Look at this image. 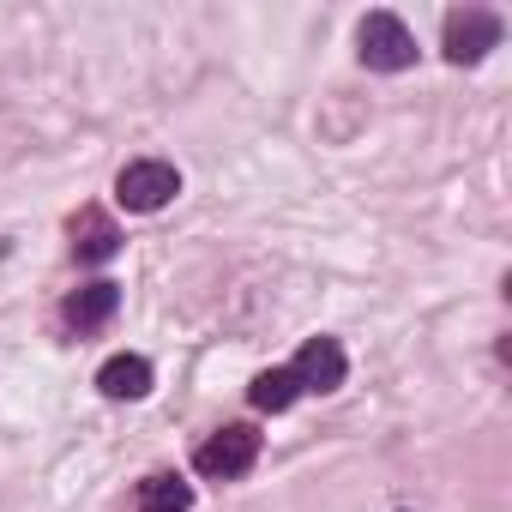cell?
<instances>
[{"label": "cell", "instance_id": "obj_1", "mask_svg": "<svg viewBox=\"0 0 512 512\" xmlns=\"http://www.w3.org/2000/svg\"><path fill=\"white\" fill-rule=\"evenodd\" d=\"M260 428L253 422H229V428H217V434H205L199 446H193V470L205 476V482H241L253 464H260Z\"/></svg>", "mask_w": 512, "mask_h": 512}, {"label": "cell", "instance_id": "obj_2", "mask_svg": "<svg viewBox=\"0 0 512 512\" xmlns=\"http://www.w3.org/2000/svg\"><path fill=\"white\" fill-rule=\"evenodd\" d=\"M356 55L368 73H410L416 67V37L398 13H368L356 25Z\"/></svg>", "mask_w": 512, "mask_h": 512}, {"label": "cell", "instance_id": "obj_3", "mask_svg": "<svg viewBox=\"0 0 512 512\" xmlns=\"http://www.w3.org/2000/svg\"><path fill=\"white\" fill-rule=\"evenodd\" d=\"M175 193H181V169L163 163V157H139V163H127V169L115 175V199H121L127 211H139V217L163 211Z\"/></svg>", "mask_w": 512, "mask_h": 512}, {"label": "cell", "instance_id": "obj_4", "mask_svg": "<svg viewBox=\"0 0 512 512\" xmlns=\"http://www.w3.org/2000/svg\"><path fill=\"white\" fill-rule=\"evenodd\" d=\"M500 37H506V25H500V13H488V7H458V13H446V61H452V67H476L488 49H500Z\"/></svg>", "mask_w": 512, "mask_h": 512}, {"label": "cell", "instance_id": "obj_5", "mask_svg": "<svg viewBox=\"0 0 512 512\" xmlns=\"http://www.w3.org/2000/svg\"><path fill=\"white\" fill-rule=\"evenodd\" d=\"M284 368L296 374V386H302V392H320V398H326V392H338V386L350 380V356H344V344H338V338H308Z\"/></svg>", "mask_w": 512, "mask_h": 512}, {"label": "cell", "instance_id": "obj_6", "mask_svg": "<svg viewBox=\"0 0 512 512\" xmlns=\"http://www.w3.org/2000/svg\"><path fill=\"white\" fill-rule=\"evenodd\" d=\"M115 314H121V284H109V278H97V284H85V290H73V296L61 302V326L79 332V338L103 332Z\"/></svg>", "mask_w": 512, "mask_h": 512}, {"label": "cell", "instance_id": "obj_7", "mask_svg": "<svg viewBox=\"0 0 512 512\" xmlns=\"http://www.w3.org/2000/svg\"><path fill=\"white\" fill-rule=\"evenodd\" d=\"M151 386H157V368L145 356H133V350H121V356H109L97 368V392L115 398V404H139V398H151Z\"/></svg>", "mask_w": 512, "mask_h": 512}, {"label": "cell", "instance_id": "obj_8", "mask_svg": "<svg viewBox=\"0 0 512 512\" xmlns=\"http://www.w3.org/2000/svg\"><path fill=\"white\" fill-rule=\"evenodd\" d=\"M73 253H79L85 266H103V260H115V253H121V229H115V217L103 205H85L73 217Z\"/></svg>", "mask_w": 512, "mask_h": 512}, {"label": "cell", "instance_id": "obj_9", "mask_svg": "<svg viewBox=\"0 0 512 512\" xmlns=\"http://www.w3.org/2000/svg\"><path fill=\"white\" fill-rule=\"evenodd\" d=\"M133 506H139V512H193V482H181L175 470H157V476L139 482Z\"/></svg>", "mask_w": 512, "mask_h": 512}, {"label": "cell", "instance_id": "obj_10", "mask_svg": "<svg viewBox=\"0 0 512 512\" xmlns=\"http://www.w3.org/2000/svg\"><path fill=\"white\" fill-rule=\"evenodd\" d=\"M296 398H302V386H296V374H290V368H266L260 380L247 386V404H253V410H266V416H284Z\"/></svg>", "mask_w": 512, "mask_h": 512}]
</instances>
